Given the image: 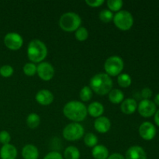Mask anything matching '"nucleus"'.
<instances>
[{
  "instance_id": "obj_21",
  "label": "nucleus",
  "mask_w": 159,
  "mask_h": 159,
  "mask_svg": "<svg viewBox=\"0 0 159 159\" xmlns=\"http://www.w3.org/2000/svg\"><path fill=\"white\" fill-rule=\"evenodd\" d=\"M81 154L75 146H68L64 152V159H79Z\"/></svg>"
},
{
  "instance_id": "obj_13",
  "label": "nucleus",
  "mask_w": 159,
  "mask_h": 159,
  "mask_svg": "<svg viewBox=\"0 0 159 159\" xmlns=\"http://www.w3.org/2000/svg\"><path fill=\"white\" fill-rule=\"evenodd\" d=\"M54 95L48 89H41L36 94L35 99L39 104L42 106H48L54 101Z\"/></svg>"
},
{
  "instance_id": "obj_4",
  "label": "nucleus",
  "mask_w": 159,
  "mask_h": 159,
  "mask_svg": "<svg viewBox=\"0 0 159 159\" xmlns=\"http://www.w3.org/2000/svg\"><path fill=\"white\" fill-rule=\"evenodd\" d=\"M81 24L82 19L75 12H65L59 19V26L65 32H75Z\"/></svg>"
},
{
  "instance_id": "obj_3",
  "label": "nucleus",
  "mask_w": 159,
  "mask_h": 159,
  "mask_svg": "<svg viewBox=\"0 0 159 159\" xmlns=\"http://www.w3.org/2000/svg\"><path fill=\"white\" fill-rule=\"evenodd\" d=\"M48 55V48L43 41L33 40L28 43L27 57L32 63H41Z\"/></svg>"
},
{
  "instance_id": "obj_29",
  "label": "nucleus",
  "mask_w": 159,
  "mask_h": 159,
  "mask_svg": "<svg viewBox=\"0 0 159 159\" xmlns=\"http://www.w3.org/2000/svg\"><path fill=\"white\" fill-rule=\"evenodd\" d=\"M75 36L76 40H78L79 41H85V40H86L88 39L89 32L86 28L83 27V26H80L75 31Z\"/></svg>"
},
{
  "instance_id": "obj_11",
  "label": "nucleus",
  "mask_w": 159,
  "mask_h": 159,
  "mask_svg": "<svg viewBox=\"0 0 159 159\" xmlns=\"http://www.w3.org/2000/svg\"><path fill=\"white\" fill-rule=\"evenodd\" d=\"M140 136L145 141H152L156 136L157 130L155 126L149 121L143 122L138 129Z\"/></svg>"
},
{
  "instance_id": "obj_23",
  "label": "nucleus",
  "mask_w": 159,
  "mask_h": 159,
  "mask_svg": "<svg viewBox=\"0 0 159 159\" xmlns=\"http://www.w3.org/2000/svg\"><path fill=\"white\" fill-rule=\"evenodd\" d=\"M117 83L122 88H128L132 83L131 77L127 73H121L117 76Z\"/></svg>"
},
{
  "instance_id": "obj_10",
  "label": "nucleus",
  "mask_w": 159,
  "mask_h": 159,
  "mask_svg": "<svg viewBox=\"0 0 159 159\" xmlns=\"http://www.w3.org/2000/svg\"><path fill=\"white\" fill-rule=\"evenodd\" d=\"M54 68L49 62L43 61L37 66V74L43 81H50L54 76Z\"/></svg>"
},
{
  "instance_id": "obj_16",
  "label": "nucleus",
  "mask_w": 159,
  "mask_h": 159,
  "mask_svg": "<svg viewBox=\"0 0 159 159\" xmlns=\"http://www.w3.org/2000/svg\"><path fill=\"white\" fill-rule=\"evenodd\" d=\"M17 157V149L10 144H5L0 149L1 159H16Z\"/></svg>"
},
{
  "instance_id": "obj_12",
  "label": "nucleus",
  "mask_w": 159,
  "mask_h": 159,
  "mask_svg": "<svg viewBox=\"0 0 159 159\" xmlns=\"http://www.w3.org/2000/svg\"><path fill=\"white\" fill-rule=\"evenodd\" d=\"M125 159H148L147 154L142 147L134 145L129 148L126 152Z\"/></svg>"
},
{
  "instance_id": "obj_15",
  "label": "nucleus",
  "mask_w": 159,
  "mask_h": 159,
  "mask_svg": "<svg viewBox=\"0 0 159 159\" xmlns=\"http://www.w3.org/2000/svg\"><path fill=\"white\" fill-rule=\"evenodd\" d=\"M138 109L137 101L133 98H127L124 99L120 104V110L123 113L127 115L133 114Z\"/></svg>"
},
{
  "instance_id": "obj_28",
  "label": "nucleus",
  "mask_w": 159,
  "mask_h": 159,
  "mask_svg": "<svg viewBox=\"0 0 159 159\" xmlns=\"http://www.w3.org/2000/svg\"><path fill=\"white\" fill-rule=\"evenodd\" d=\"M23 72L26 76L32 77V76L35 75L36 73H37V65H36V64L32 63V62H29V63H26L23 66Z\"/></svg>"
},
{
  "instance_id": "obj_20",
  "label": "nucleus",
  "mask_w": 159,
  "mask_h": 159,
  "mask_svg": "<svg viewBox=\"0 0 159 159\" xmlns=\"http://www.w3.org/2000/svg\"><path fill=\"white\" fill-rule=\"evenodd\" d=\"M109 100L113 104L121 103L124 100V94L120 89H112L108 94Z\"/></svg>"
},
{
  "instance_id": "obj_5",
  "label": "nucleus",
  "mask_w": 159,
  "mask_h": 159,
  "mask_svg": "<svg viewBox=\"0 0 159 159\" xmlns=\"http://www.w3.org/2000/svg\"><path fill=\"white\" fill-rule=\"evenodd\" d=\"M124 68V60L120 56L113 55L108 57L104 63L106 74L109 76H118L121 74Z\"/></svg>"
},
{
  "instance_id": "obj_24",
  "label": "nucleus",
  "mask_w": 159,
  "mask_h": 159,
  "mask_svg": "<svg viewBox=\"0 0 159 159\" xmlns=\"http://www.w3.org/2000/svg\"><path fill=\"white\" fill-rule=\"evenodd\" d=\"M84 143L89 148H94L98 144V138L93 133H87L84 136Z\"/></svg>"
},
{
  "instance_id": "obj_22",
  "label": "nucleus",
  "mask_w": 159,
  "mask_h": 159,
  "mask_svg": "<svg viewBox=\"0 0 159 159\" xmlns=\"http://www.w3.org/2000/svg\"><path fill=\"white\" fill-rule=\"evenodd\" d=\"M40 123V117L35 113H30L26 118V124L30 129L37 128Z\"/></svg>"
},
{
  "instance_id": "obj_36",
  "label": "nucleus",
  "mask_w": 159,
  "mask_h": 159,
  "mask_svg": "<svg viewBox=\"0 0 159 159\" xmlns=\"http://www.w3.org/2000/svg\"><path fill=\"white\" fill-rule=\"evenodd\" d=\"M154 120H155V123L158 127H159V110L155 112V115H154Z\"/></svg>"
},
{
  "instance_id": "obj_37",
  "label": "nucleus",
  "mask_w": 159,
  "mask_h": 159,
  "mask_svg": "<svg viewBox=\"0 0 159 159\" xmlns=\"http://www.w3.org/2000/svg\"><path fill=\"white\" fill-rule=\"evenodd\" d=\"M154 102H155V104L156 106H159V93L155 96V100H154Z\"/></svg>"
},
{
  "instance_id": "obj_32",
  "label": "nucleus",
  "mask_w": 159,
  "mask_h": 159,
  "mask_svg": "<svg viewBox=\"0 0 159 159\" xmlns=\"http://www.w3.org/2000/svg\"><path fill=\"white\" fill-rule=\"evenodd\" d=\"M43 159H64V158L63 155L60 152L53 151V152H51L47 154Z\"/></svg>"
},
{
  "instance_id": "obj_35",
  "label": "nucleus",
  "mask_w": 159,
  "mask_h": 159,
  "mask_svg": "<svg viewBox=\"0 0 159 159\" xmlns=\"http://www.w3.org/2000/svg\"><path fill=\"white\" fill-rule=\"evenodd\" d=\"M107 159H125V158L120 153H113L109 155Z\"/></svg>"
},
{
  "instance_id": "obj_34",
  "label": "nucleus",
  "mask_w": 159,
  "mask_h": 159,
  "mask_svg": "<svg viewBox=\"0 0 159 159\" xmlns=\"http://www.w3.org/2000/svg\"><path fill=\"white\" fill-rule=\"evenodd\" d=\"M152 96V91L150 88H148V87H145V88L141 90V96L144 99H149Z\"/></svg>"
},
{
  "instance_id": "obj_33",
  "label": "nucleus",
  "mask_w": 159,
  "mask_h": 159,
  "mask_svg": "<svg viewBox=\"0 0 159 159\" xmlns=\"http://www.w3.org/2000/svg\"><path fill=\"white\" fill-rule=\"evenodd\" d=\"M85 3L89 6L93 8H97L104 3L103 0H85Z\"/></svg>"
},
{
  "instance_id": "obj_31",
  "label": "nucleus",
  "mask_w": 159,
  "mask_h": 159,
  "mask_svg": "<svg viewBox=\"0 0 159 159\" xmlns=\"http://www.w3.org/2000/svg\"><path fill=\"white\" fill-rule=\"evenodd\" d=\"M11 141V136L6 130H2L0 132V143L3 145L9 144Z\"/></svg>"
},
{
  "instance_id": "obj_30",
  "label": "nucleus",
  "mask_w": 159,
  "mask_h": 159,
  "mask_svg": "<svg viewBox=\"0 0 159 159\" xmlns=\"http://www.w3.org/2000/svg\"><path fill=\"white\" fill-rule=\"evenodd\" d=\"M13 68L10 65H3L0 68V75L4 78H9L13 75Z\"/></svg>"
},
{
  "instance_id": "obj_27",
  "label": "nucleus",
  "mask_w": 159,
  "mask_h": 159,
  "mask_svg": "<svg viewBox=\"0 0 159 159\" xmlns=\"http://www.w3.org/2000/svg\"><path fill=\"white\" fill-rule=\"evenodd\" d=\"M113 16H114V15H113V12H111V11L109 10V9H102V10L99 12V20L106 23L111 22L112 20H113Z\"/></svg>"
},
{
  "instance_id": "obj_26",
  "label": "nucleus",
  "mask_w": 159,
  "mask_h": 159,
  "mask_svg": "<svg viewBox=\"0 0 159 159\" xmlns=\"http://www.w3.org/2000/svg\"><path fill=\"white\" fill-rule=\"evenodd\" d=\"M124 2L121 0H108L107 6L111 12H119L121 10Z\"/></svg>"
},
{
  "instance_id": "obj_14",
  "label": "nucleus",
  "mask_w": 159,
  "mask_h": 159,
  "mask_svg": "<svg viewBox=\"0 0 159 159\" xmlns=\"http://www.w3.org/2000/svg\"><path fill=\"white\" fill-rule=\"evenodd\" d=\"M94 128L100 134H106L111 128V122L107 116H99L94 122Z\"/></svg>"
},
{
  "instance_id": "obj_19",
  "label": "nucleus",
  "mask_w": 159,
  "mask_h": 159,
  "mask_svg": "<svg viewBox=\"0 0 159 159\" xmlns=\"http://www.w3.org/2000/svg\"><path fill=\"white\" fill-rule=\"evenodd\" d=\"M92 155L95 159H107L109 155V150L106 146L97 144L92 150Z\"/></svg>"
},
{
  "instance_id": "obj_9",
  "label": "nucleus",
  "mask_w": 159,
  "mask_h": 159,
  "mask_svg": "<svg viewBox=\"0 0 159 159\" xmlns=\"http://www.w3.org/2000/svg\"><path fill=\"white\" fill-rule=\"evenodd\" d=\"M138 110L143 117H151L157 111V106L150 99H142L138 105Z\"/></svg>"
},
{
  "instance_id": "obj_1",
  "label": "nucleus",
  "mask_w": 159,
  "mask_h": 159,
  "mask_svg": "<svg viewBox=\"0 0 159 159\" xmlns=\"http://www.w3.org/2000/svg\"><path fill=\"white\" fill-rule=\"evenodd\" d=\"M63 113L68 120L74 123H79L86 118L88 112L85 104L79 101H70L63 108Z\"/></svg>"
},
{
  "instance_id": "obj_2",
  "label": "nucleus",
  "mask_w": 159,
  "mask_h": 159,
  "mask_svg": "<svg viewBox=\"0 0 159 159\" xmlns=\"http://www.w3.org/2000/svg\"><path fill=\"white\" fill-rule=\"evenodd\" d=\"M113 80L106 73H98L90 79L89 87L93 92L100 96L109 94L113 89Z\"/></svg>"
},
{
  "instance_id": "obj_7",
  "label": "nucleus",
  "mask_w": 159,
  "mask_h": 159,
  "mask_svg": "<svg viewBox=\"0 0 159 159\" xmlns=\"http://www.w3.org/2000/svg\"><path fill=\"white\" fill-rule=\"evenodd\" d=\"M85 130L82 124L79 123H71L64 128L62 134L65 139L69 141L79 140L84 136Z\"/></svg>"
},
{
  "instance_id": "obj_25",
  "label": "nucleus",
  "mask_w": 159,
  "mask_h": 159,
  "mask_svg": "<svg viewBox=\"0 0 159 159\" xmlns=\"http://www.w3.org/2000/svg\"><path fill=\"white\" fill-rule=\"evenodd\" d=\"M93 93L89 86H84L79 93V98L82 102H88L93 98Z\"/></svg>"
},
{
  "instance_id": "obj_17",
  "label": "nucleus",
  "mask_w": 159,
  "mask_h": 159,
  "mask_svg": "<svg viewBox=\"0 0 159 159\" xmlns=\"http://www.w3.org/2000/svg\"><path fill=\"white\" fill-rule=\"evenodd\" d=\"M22 157L23 159H38V149L34 144H26L22 149Z\"/></svg>"
},
{
  "instance_id": "obj_18",
  "label": "nucleus",
  "mask_w": 159,
  "mask_h": 159,
  "mask_svg": "<svg viewBox=\"0 0 159 159\" xmlns=\"http://www.w3.org/2000/svg\"><path fill=\"white\" fill-rule=\"evenodd\" d=\"M87 112L93 117L98 118L99 116H102V113H104V107L101 102H93L89 105Z\"/></svg>"
},
{
  "instance_id": "obj_8",
  "label": "nucleus",
  "mask_w": 159,
  "mask_h": 159,
  "mask_svg": "<svg viewBox=\"0 0 159 159\" xmlns=\"http://www.w3.org/2000/svg\"><path fill=\"white\" fill-rule=\"evenodd\" d=\"M4 43L6 48L11 51H17L23 46V39L20 34L15 32H11L5 36Z\"/></svg>"
},
{
  "instance_id": "obj_6",
  "label": "nucleus",
  "mask_w": 159,
  "mask_h": 159,
  "mask_svg": "<svg viewBox=\"0 0 159 159\" xmlns=\"http://www.w3.org/2000/svg\"><path fill=\"white\" fill-rule=\"evenodd\" d=\"M113 21L118 29L127 31L133 26L134 17L129 11L120 10L115 14Z\"/></svg>"
}]
</instances>
